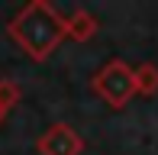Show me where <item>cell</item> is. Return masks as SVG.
Listing matches in <instances>:
<instances>
[{"mask_svg":"<svg viewBox=\"0 0 158 155\" xmlns=\"http://www.w3.org/2000/svg\"><path fill=\"white\" fill-rule=\"evenodd\" d=\"M10 39L29 55L32 61H45L61 39H68V19L48 0H29L6 26Z\"/></svg>","mask_w":158,"mask_h":155,"instance_id":"cell-1","label":"cell"},{"mask_svg":"<svg viewBox=\"0 0 158 155\" xmlns=\"http://www.w3.org/2000/svg\"><path fill=\"white\" fill-rule=\"evenodd\" d=\"M90 87H94V94L106 103V107L123 110L126 103L135 97V71L126 65V61L113 58V61H106V65L94 74Z\"/></svg>","mask_w":158,"mask_h":155,"instance_id":"cell-2","label":"cell"},{"mask_svg":"<svg viewBox=\"0 0 158 155\" xmlns=\"http://www.w3.org/2000/svg\"><path fill=\"white\" fill-rule=\"evenodd\" d=\"M35 152L39 155H81L84 152V139L68 123H52L35 139Z\"/></svg>","mask_w":158,"mask_h":155,"instance_id":"cell-3","label":"cell"},{"mask_svg":"<svg viewBox=\"0 0 158 155\" xmlns=\"http://www.w3.org/2000/svg\"><path fill=\"white\" fill-rule=\"evenodd\" d=\"M97 29H100L97 16H94V13H87V10H74V13L68 16V39H74V42L94 39Z\"/></svg>","mask_w":158,"mask_h":155,"instance_id":"cell-4","label":"cell"},{"mask_svg":"<svg viewBox=\"0 0 158 155\" xmlns=\"http://www.w3.org/2000/svg\"><path fill=\"white\" fill-rule=\"evenodd\" d=\"M135 94H142V97L158 94V68L152 61H145V65L135 68Z\"/></svg>","mask_w":158,"mask_h":155,"instance_id":"cell-5","label":"cell"},{"mask_svg":"<svg viewBox=\"0 0 158 155\" xmlns=\"http://www.w3.org/2000/svg\"><path fill=\"white\" fill-rule=\"evenodd\" d=\"M19 97H23L19 84H16V81H6V78H3V81H0V107L10 113V110L19 103Z\"/></svg>","mask_w":158,"mask_h":155,"instance_id":"cell-6","label":"cell"},{"mask_svg":"<svg viewBox=\"0 0 158 155\" xmlns=\"http://www.w3.org/2000/svg\"><path fill=\"white\" fill-rule=\"evenodd\" d=\"M3 119H6V110H3V107H0V123H3Z\"/></svg>","mask_w":158,"mask_h":155,"instance_id":"cell-7","label":"cell"}]
</instances>
